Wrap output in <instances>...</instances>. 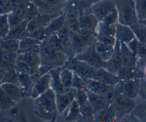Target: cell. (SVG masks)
Returning a JSON list of instances; mask_svg holds the SVG:
<instances>
[{"label":"cell","mask_w":146,"mask_h":122,"mask_svg":"<svg viewBox=\"0 0 146 122\" xmlns=\"http://www.w3.org/2000/svg\"><path fill=\"white\" fill-rule=\"evenodd\" d=\"M79 22L81 29H92L96 31L100 21L96 19V17L92 12H88V13L82 14V15L79 16Z\"/></svg>","instance_id":"d6986e66"},{"label":"cell","mask_w":146,"mask_h":122,"mask_svg":"<svg viewBox=\"0 0 146 122\" xmlns=\"http://www.w3.org/2000/svg\"><path fill=\"white\" fill-rule=\"evenodd\" d=\"M123 67V60H122V53H121V42L117 40L115 44V49L113 52L111 58L105 62V69L112 73L117 74L118 70Z\"/></svg>","instance_id":"4fadbf2b"},{"label":"cell","mask_w":146,"mask_h":122,"mask_svg":"<svg viewBox=\"0 0 146 122\" xmlns=\"http://www.w3.org/2000/svg\"><path fill=\"white\" fill-rule=\"evenodd\" d=\"M27 22L28 21L25 20V22L20 23L17 27H12L7 37H11V38H15V39L21 40V39L25 38V37L29 36V32H28V30H27Z\"/></svg>","instance_id":"cb8c5ba5"},{"label":"cell","mask_w":146,"mask_h":122,"mask_svg":"<svg viewBox=\"0 0 146 122\" xmlns=\"http://www.w3.org/2000/svg\"><path fill=\"white\" fill-rule=\"evenodd\" d=\"M19 58V52H7V51H1V61L8 63L16 64Z\"/></svg>","instance_id":"bcb514c9"},{"label":"cell","mask_w":146,"mask_h":122,"mask_svg":"<svg viewBox=\"0 0 146 122\" xmlns=\"http://www.w3.org/2000/svg\"><path fill=\"white\" fill-rule=\"evenodd\" d=\"M75 92H76V89L72 87L63 93H56V109H58V114L62 115L68 109V107L72 104V102L75 100Z\"/></svg>","instance_id":"7c38bea8"},{"label":"cell","mask_w":146,"mask_h":122,"mask_svg":"<svg viewBox=\"0 0 146 122\" xmlns=\"http://www.w3.org/2000/svg\"><path fill=\"white\" fill-rule=\"evenodd\" d=\"M88 95H89V102L91 103L92 107H93L96 113L111 105L109 101H107L104 97L98 95V94L93 93L88 90Z\"/></svg>","instance_id":"ffe728a7"},{"label":"cell","mask_w":146,"mask_h":122,"mask_svg":"<svg viewBox=\"0 0 146 122\" xmlns=\"http://www.w3.org/2000/svg\"><path fill=\"white\" fill-rule=\"evenodd\" d=\"M96 80L104 82L106 84H109V85H113L115 86L116 84H118L121 79L119 78L118 75L115 73H112L111 71L107 70L105 67H101V69H96V73L95 78Z\"/></svg>","instance_id":"ac0fdd59"},{"label":"cell","mask_w":146,"mask_h":122,"mask_svg":"<svg viewBox=\"0 0 146 122\" xmlns=\"http://www.w3.org/2000/svg\"><path fill=\"white\" fill-rule=\"evenodd\" d=\"M117 116L112 105H108L105 109H101L95 114L94 121H116Z\"/></svg>","instance_id":"d4e9b609"},{"label":"cell","mask_w":146,"mask_h":122,"mask_svg":"<svg viewBox=\"0 0 146 122\" xmlns=\"http://www.w3.org/2000/svg\"><path fill=\"white\" fill-rule=\"evenodd\" d=\"M10 29L11 25L9 23L7 14H1V19H0V34H1V38H5V37L8 36Z\"/></svg>","instance_id":"ab89813d"},{"label":"cell","mask_w":146,"mask_h":122,"mask_svg":"<svg viewBox=\"0 0 146 122\" xmlns=\"http://www.w3.org/2000/svg\"><path fill=\"white\" fill-rule=\"evenodd\" d=\"M96 41L101 42L103 44L110 46H115L117 42V38L114 35H101V34H96Z\"/></svg>","instance_id":"f6af8a7d"},{"label":"cell","mask_w":146,"mask_h":122,"mask_svg":"<svg viewBox=\"0 0 146 122\" xmlns=\"http://www.w3.org/2000/svg\"><path fill=\"white\" fill-rule=\"evenodd\" d=\"M39 54L41 58L40 71L42 74L56 67H63L69 60L64 47L56 33L49 35L45 40L41 42Z\"/></svg>","instance_id":"6da1fadb"},{"label":"cell","mask_w":146,"mask_h":122,"mask_svg":"<svg viewBox=\"0 0 146 122\" xmlns=\"http://www.w3.org/2000/svg\"><path fill=\"white\" fill-rule=\"evenodd\" d=\"M71 47L74 55L76 56L77 54L81 53L82 51L88 47L87 43L83 40L78 32H72L71 31Z\"/></svg>","instance_id":"f546056e"},{"label":"cell","mask_w":146,"mask_h":122,"mask_svg":"<svg viewBox=\"0 0 146 122\" xmlns=\"http://www.w3.org/2000/svg\"><path fill=\"white\" fill-rule=\"evenodd\" d=\"M65 22H66V14H65V11H63L62 14H60L58 17L54 19L50 25L46 27L48 34L51 35L58 33L60 30H62L65 27Z\"/></svg>","instance_id":"7402d4cb"},{"label":"cell","mask_w":146,"mask_h":122,"mask_svg":"<svg viewBox=\"0 0 146 122\" xmlns=\"http://www.w3.org/2000/svg\"><path fill=\"white\" fill-rule=\"evenodd\" d=\"M115 9H116V5L114 0H100L92 5L91 12L100 22H102Z\"/></svg>","instance_id":"30bf717a"},{"label":"cell","mask_w":146,"mask_h":122,"mask_svg":"<svg viewBox=\"0 0 146 122\" xmlns=\"http://www.w3.org/2000/svg\"><path fill=\"white\" fill-rule=\"evenodd\" d=\"M16 105H17V102L13 98L7 95L4 91L0 90V109H1L2 111L14 109L16 107Z\"/></svg>","instance_id":"e575fe53"},{"label":"cell","mask_w":146,"mask_h":122,"mask_svg":"<svg viewBox=\"0 0 146 122\" xmlns=\"http://www.w3.org/2000/svg\"><path fill=\"white\" fill-rule=\"evenodd\" d=\"M16 69L19 72H23V73H27V74H31V75H34V74H42L41 71H40V67H34V65L27 64L25 62H23V61L18 60L16 62Z\"/></svg>","instance_id":"d6a6232c"},{"label":"cell","mask_w":146,"mask_h":122,"mask_svg":"<svg viewBox=\"0 0 146 122\" xmlns=\"http://www.w3.org/2000/svg\"><path fill=\"white\" fill-rule=\"evenodd\" d=\"M74 74H75V72L73 71L71 69H69L68 67L63 65L62 69H60V79H62V84L64 85V87L66 89L72 88Z\"/></svg>","instance_id":"836d02e7"},{"label":"cell","mask_w":146,"mask_h":122,"mask_svg":"<svg viewBox=\"0 0 146 122\" xmlns=\"http://www.w3.org/2000/svg\"><path fill=\"white\" fill-rule=\"evenodd\" d=\"M140 23H143V25H144L145 27H146V20H144V21H141Z\"/></svg>","instance_id":"f907efd6"},{"label":"cell","mask_w":146,"mask_h":122,"mask_svg":"<svg viewBox=\"0 0 146 122\" xmlns=\"http://www.w3.org/2000/svg\"><path fill=\"white\" fill-rule=\"evenodd\" d=\"M141 79H129V80H121L115 85V92L121 93L131 99L138 98Z\"/></svg>","instance_id":"9c48e42d"},{"label":"cell","mask_w":146,"mask_h":122,"mask_svg":"<svg viewBox=\"0 0 146 122\" xmlns=\"http://www.w3.org/2000/svg\"><path fill=\"white\" fill-rule=\"evenodd\" d=\"M138 98L141 100H146V77H143V78H141V80H140Z\"/></svg>","instance_id":"681fc988"},{"label":"cell","mask_w":146,"mask_h":122,"mask_svg":"<svg viewBox=\"0 0 146 122\" xmlns=\"http://www.w3.org/2000/svg\"><path fill=\"white\" fill-rule=\"evenodd\" d=\"M62 115L65 121H79L80 105L74 100Z\"/></svg>","instance_id":"484cf974"},{"label":"cell","mask_w":146,"mask_h":122,"mask_svg":"<svg viewBox=\"0 0 146 122\" xmlns=\"http://www.w3.org/2000/svg\"><path fill=\"white\" fill-rule=\"evenodd\" d=\"M133 112L137 116L139 121H146V100H141V102L138 104L136 103Z\"/></svg>","instance_id":"f35d334b"},{"label":"cell","mask_w":146,"mask_h":122,"mask_svg":"<svg viewBox=\"0 0 146 122\" xmlns=\"http://www.w3.org/2000/svg\"><path fill=\"white\" fill-rule=\"evenodd\" d=\"M131 27L133 29V32L135 34V37L138 39V41L141 43L146 44V27L143 23L140 22L135 23V25H131Z\"/></svg>","instance_id":"74e56055"},{"label":"cell","mask_w":146,"mask_h":122,"mask_svg":"<svg viewBox=\"0 0 146 122\" xmlns=\"http://www.w3.org/2000/svg\"><path fill=\"white\" fill-rule=\"evenodd\" d=\"M72 87L75 89H81L86 88V79L82 76L78 75L77 73L74 74V79H73Z\"/></svg>","instance_id":"c3c4849f"},{"label":"cell","mask_w":146,"mask_h":122,"mask_svg":"<svg viewBox=\"0 0 146 122\" xmlns=\"http://www.w3.org/2000/svg\"><path fill=\"white\" fill-rule=\"evenodd\" d=\"M38 43H41V42L36 40V39H34V38H32L31 36L25 37V38H23L20 40V51H19V52H23V51L27 50V49L29 48V47L33 46L35 44H38Z\"/></svg>","instance_id":"7bdbcfd3"},{"label":"cell","mask_w":146,"mask_h":122,"mask_svg":"<svg viewBox=\"0 0 146 122\" xmlns=\"http://www.w3.org/2000/svg\"><path fill=\"white\" fill-rule=\"evenodd\" d=\"M119 15V23L126 25H133L138 23L135 0H114Z\"/></svg>","instance_id":"3957f363"},{"label":"cell","mask_w":146,"mask_h":122,"mask_svg":"<svg viewBox=\"0 0 146 122\" xmlns=\"http://www.w3.org/2000/svg\"><path fill=\"white\" fill-rule=\"evenodd\" d=\"M121 53L123 65L125 67H138L139 58L133 50L129 48L126 43H121Z\"/></svg>","instance_id":"e0dca14e"},{"label":"cell","mask_w":146,"mask_h":122,"mask_svg":"<svg viewBox=\"0 0 146 122\" xmlns=\"http://www.w3.org/2000/svg\"><path fill=\"white\" fill-rule=\"evenodd\" d=\"M49 89H51V73L50 71H47L45 73L41 74L35 80L33 86L30 90L29 97H31L32 99H36L37 97L47 92Z\"/></svg>","instance_id":"8fae6325"},{"label":"cell","mask_w":146,"mask_h":122,"mask_svg":"<svg viewBox=\"0 0 146 122\" xmlns=\"http://www.w3.org/2000/svg\"><path fill=\"white\" fill-rule=\"evenodd\" d=\"M62 67H56V69H53L50 70L51 88L53 89L56 94L63 93L68 90V89L64 87V85L62 84V79H60V69H62Z\"/></svg>","instance_id":"44dd1931"},{"label":"cell","mask_w":146,"mask_h":122,"mask_svg":"<svg viewBox=\"0 0 146 122\" xmlns=\"http://www.w3.org/2000/svg\"><path fill=\"white\" fill-rule=\"evenodd\" d=\"M0 90L4 91L7 95H9L11 98H13L16 102H20L21 100L27 95L25 89L22 86L16 83H1V89Z\"/></svg>","instance_id":"9a60e30c"},{"label":"cell","mask_w":146,"mask_h":122,"mask_svg":"<svg viewBox=\"0 0 146 122\" xmlns=\"http://www.w3.org/2000/svg\"><path fill=\"white\" fill-rule=\"evenodd\" d=\"M102 22L106 23H108V25H117V23H119V15H118V11H117V9H115L112 13H110L109 15H108L107 17L102 21Z\"/></svg>","instance_id":"7dc6e473"},{"label":"cell","mask_w":146,"mask_h":122,"mask_svg":"<svg viewBox=\"0 0 146 122\" xmlns=\"http://www.w3.org/2000/svg\"><path fill=\"white\" fill-rule=\"evenodd\" d=\"M38 7L40 13L60 14L64 11L68 0H31Z\"/></svg>","instance_id":"52a82bcc"},{"label":"cell","mask_w":146,"mask_h":122,"mask_svg":"<svg viewBox=\"0 0 146 122\" xmlns=\"http://www.w3.org/2000/svg\"><path fill=\"white\" fill-rule=\"evenodd\" d=\"M65 67H68L71 69L75 73L82 76L85 79H94L96 73V67H92L91 65L87 64L86 62L82 60H79L77 58H73L68 60V62L65 64Z\"/></svg>","instance_id":"8992f818"},{"label":"cell","mask_w":146,"mask_h":122,"mask_svg":"<svg viewBox=\"0 0 146 122\" xmlns=\"http://www.w3.org/2000/svg\"><path fill=\"white\" fill-rule=\"evenodd\" d=\"M66 14V22L65 25L72 32H78L80 30V22H79V14L72 10H64Z\"/></svg>","instance_id":"603a6c76"},{"label":"cell","mask_w":146,"mask_h":122,"mask_svg":"<svg viewBox=\"0 0 146 122\" xmlns=\"http://www.w3.org/2000/svg\"><path fill=\"white\" fill-rule=\"evenodd\" d=\"M138 22L146 20V0H135Z\"/></svg>","instance_id":"60d3db41"},{"label":"cell","mask_w":146,"mask_h":122,"mask_svg":"<svg viewBox=\"0 0 146 122\" xmlns=\"http://www.w3.org/2000/svg\"><path fill=\"white\" fill-rule=\"evenodd\" d=\"M56 94L53 89L37 97L34 101V112L38 118L44 121H55L58 114L56 102Z\"/></svg>","instance_id":"7a4b0ae2"},{"label":"cell","mask_w":146,"mask_h":122,"mask_svg":"<svg viewBox=\"0 0 146 122\" xmlns=\"http://www.w3.org/2000/svg\"><path fill=\"white\" fill-rule=\"evenodd\" d=\"M86 89L93 93L104 97L111 104L115 94V86L109 85L104 82H101L96 79H86Z\"/></svg>","instance_id":"5b68a950"},{"label":"cell","mask_w":146,"mask_h":122,"mask_svg":"<svg viewBox=\"0 0 146 122\" xmlns=\"http://www.w3.org/2000/svg\"><path fill=\"white\" fill-rule=\"evenodd\" d=\"M78 33L83 38V40L86 42L88 46L92 45V44H95L96 42V31H95V30L80 29Z\"/></svg>","instance_id":"8d00e7d4"},{"label":"cell","mask_w":146,"mask_h":122,"mask_svg":"<svg viewBox=\"0 0 146 122\" xmlns=\"http://www.w3.org/2000/svg\"><path fill=\"white\" fill-rule=\"evenodd\" d=\"M116 38L121 43L127 44L136 37L133 29L129 25H122V23H118L116 25Z\"/></svg>","instance_id":"2e32d148"},{"label":"cell","mask_w":146,"mask_h":122,"mask_svg":"<svg viewBox=\"0 0 146 122\" xmlns=\"http://www.w3.org/2000/svg\"><path fill=\"white\" fill-rule=\"evenodd\" d=\"M95 46H96V52H98L100 57L102 59L104 62H107V61L111 58L112 54L114 52V49H115V46L106 45V44H103L98 41L96 42Z\"/></svg>","instance_id":"4316f807"},{"label":"cell","mask_w":146,"mask_h":122,"mask_svg":"<svg viewBox=\"0 0 146 122\" xmlns=\"http://www.w3.org/2000/svg\"><path fill=\"white\" fill-rule=\"evenodd\" d=\"M111 105L114 109L115 113L117 116V121H119L123 116L129 113H131L135 109L136 102L135 99H131L121 93L115 92L114 98H113Z\"/></svg>","instance_id":"277c9868"},{"label":"cell","mask_w":146,"mask_h":122,"mask_svg":"<svg viewBox=\"0 0 146 122\" xmlns=\"http://www.w3.org/2000/svg\"><path fill=\"white\" fill-rule=\"evenodd\" d=\"M1 51H7V52H19L20 51V40L11 37H5L1 38Z\"/></svg>","instance_id":"f1b7e54d"},{"label":"cell","mask_w":146,"mask_h":122,"mask_svg":"<svg viewBox=\"0 0 146 122\" xmlns=\"http://www.w3.org/2000/svg\"><path fill=\"white\" fill-rule=\"evenodd\" d=\"M116 25H108L104 22H100L96 29V34L101 35H114L116 36Z\"/></svg>","instance_id":"d590c367"},{"label":"cell","mask_w":146,"mask_h":122,"mask_svg":"<svg viewBox=\"0 0 146 122\" xmlns=\"http://www.w3.org/2000/svg\"><path fill=\"white\" fill-rule=\"evenodd\" d=\"M96 112L94 111L90 102L80 105V117L79 121H94Z\"/></svg>","instance_id":"4dcf8cb0"},{"label":"cell","mask_w":146,"mask_h":122,"mask_svg":"<svg viewBox=\"0 0 146 122\" xmlns=\"http://www.w3.org/2000/svg\"><path fill=\"white\" fill-rule=\"evenodd\" d=\"M75 101H76L80 105L89 102L88 90H87L86 88L76 89V92H75Z\"/></svg>","instance_id":"b9f144b4"},{"label":"cell","mask_w":146,"mask_h":122,"mask_svg":"<svg viewBox=\"0 0 146 122\" xmlns=\"http://www.w3.org/2000/svg\"><path fill=\"white\" fill-rule=\"evenodd\" d=\"M18 60L30 64L34 67H41V58L40 54L37 53H28V52H19Z\"/></svg>","instance_id":"83f0119b"},{"label":"cell","mask_w":146,"mask_h":122,"mask_svg":"<svg viewBox=\"0 0 146 122\" xmlns=\"http://www.w3.org/2000/svg\"><path fill=\"white\" fill-rule=\"evenodd\" d=\"M117 75L121 80H129V79H141L145 77L143 70L139 67H121Z\"/></svg>","instance_id":"5bb4252c"},{"label":"cell","mask_w":146,"mask_h":122,"mask_svg":"<svg viewBox=\"0 0 146 122\" xmlns=\"http://www.w3.org/2000/svg\"><path fill=\"white\" fill-rule=\"evenodd\" d=\"M0 80L1 83H16L20 84V80H19V75L17 69H11V70H5L0 69Z\"/></svg>","instance_id":"1f68e13d"},{"label":"cell","mask_w":146,"mask_h":122,"mask_svg":"<svg viewBox=\"0 0 146 122\" xmlns=\"http://www.w3.org/2000/svg\"><path fill=\"white\" fill-rule=\"evenodd\" d=\"M29 36H31L32 38L36 39V40H38L40 42H42L49 36V34H48V31H47L46 27H39V29H37L36 30H34V31L30 32Z\"/></svg>","instance_id":"ee69618b"},{"label":"cell","mask_w":146,"mask_h":122,"mask_svg":"<svg viewBox=\"0 0 146 122\" xmlns=\"http://www.w3.org/2000/svg\"><path fill=\"white\" fill-rule=\"evenodd\" d=\"M74 58L84 61L87 64L91 65L92 67H96V69L105 67V62L100 57V55L96 52L95 44H92V45L88 46L81 53L77 54Z\"/></svg>","instance_id":"ba28073f"}]
</instances>
